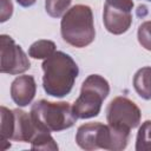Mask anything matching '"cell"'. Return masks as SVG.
<instances>
[{
  "label": "cell",
  "mask_w": 151,
  "mask_h": 151,
  "mask_svg": "<svg viewBox=\"0 0 151 151\" xmlns=\"http://www.w3.org/2000/svg\"><path fill=\"white\" fill-rule=\"evenodd\" d=\"M147 1H151V0H147Z\"/></svg>",
  "instance_id": "44dd1931"
},
{
  "label": "cell",
  "mask_w": 151,
  "mask_h": 151,
  "mask_svg": "<svg viewBox=\"0 0 151 151\" xmlns=\"http://www.w3.org/2000/svg\"><path fill=\"white\" fill-rule=\"evenodd\" d=\"M72 0H45L46 13L52 18L63 17L68 9Z\"/></svg>",
  "instance_id": "2e32d148"
},
{
  "label": "cell",
  "mask_w": 151,
  "mask_h": 151,
  "mask_svg": "<svg viewBox=\"0 0 151 151\" xmlns=\"http://www.w3.org/2000/svg\"><path fill=\"white\" fill-rule=\"evenodd\" d=\"M1 113V131H0V150L5 151L6 149L11 147L12 133H13V122H14V113L13 110H9L5 106L0 109Z\"/></svg>",
  "instance_id": "8fae6325"
},
{
  "label": "cell",
  "mask_w": 151,
  "mask_h": 151,
  "mask_svg": "<svg viewBox=\"0 0 151 151\" xmlns=\"http://www.w3.org/2000/svg\"><path fill=\"white\" fill-rule=\"evenodd\" d=\"M140 118L139 107L126 97H116L107 105L106 119L111 126L131 130L139 125Z\"/></svg>",
  "instance_id": "8992f818"
},
{
  "label": "cell",
  "mask_w": 151,
  "mask_h": 151,
  "mask_svg": "<svg viewBox=\"0 0 151 151\" xmlns=\"http://www.w3.org/2000/svg\"><path fill=\"white\" fill-rule=\"evenodd\" d=\"M14 113V122H13V133L11 140L28 143L33 138L37 126L34 125L31 114L26 113L22 110L15 109L13 110Z\"/></svg>",
  "instance_id": "30bf717a"
},
{
  "label": "cell",
  "mask_w": 151,
  "mask_h": 151,
  "mask_svg": "<svg viewBox=\"0 0 151 151\" xmlns=\"http://www.w3.org/2000/svg\"><path fill=\"white\" fill-rule=\"evenodd\" d=\"M110 93V85L99 74L88 76L80 90L79 97L72 105L73 112L79 119H87L99 114L104 99Z\"/></svg>",
  "instance_id": "5b68a950"
},
{
  "label": "cell",
  "mask_w": 151,
  "mask_h": 151,
  "mask_svg": "<svg viewBox=\"0 0 151 151\" xmlns=\"http://www.w3.org/2000/svg\"><path fill=\"white\" fill-rule=\"evenodd\" d=\"M105 4H107L112 7H116V8L129 11V12H131L133 8V1L132 0H106Z\"/></svg>",
  "instance_id": "ac0fdd59"
},
{
  "label": "cell",
  "mask_w": 151,
  "mask_h": 151,
  "mask_svg": "<svg viewBox=\"0 0 151 151\" xmlns=\"http://www.w3.org/2000/svg\"><path fill=\"white\" fill-rule=\"evenodd\" d=\"M42 86L47 94L57 98L67 96L79 74L77 63L71 55L57 51L42 63Z\"/></svg>",
  "instance_id": "6da1fadb"
},
{
  "label": "cell",
  "mask_w": 151,
  "mask_h": 151,
  "mask_svg": "<svg viewBox=\"0 0 151 151\" xmlns=\"http://www.w3.org/2000/svg\"><path fill=\"white\" fill-rule=\"evenodd\" d=\"M32 149L34 150H58V145L48 131H44L37 127V131L31 139Z\"/></svg>",
  "instance_id": "5bb4252c"
},
{
  "label": "cell",
  "mask_w": 151,
  "mask_h": 151,
  "mask_svg": "<svg viewBox=\"0 0 151 151\" xmlns=\"http://www.w3.org/2000/svg\"><path fill=\"white\" fill-rule=\"evenodd\" d=\"M0 52H1V73L20 74L31 67V63L22 51V48L14 42V40L6 34L0 37Z\"/></svg>",
  "instance_id": "52a82bcc"
},
{
  "label": "cell",
  "mask_w": 151,
  "mask_h": 151,
  "mask_svg": "<svg viewBox=\"0 0 151 151\" xmlns=\"http://www.w3.org/2000/svg\"><path fill=\"white\" fill-rule=\"evenodd\" d=\"M55 52V44L51 40H38L28 48V55L33 59H46Z\"/></svg>",
  "instance_id": "4fadbf2b"
},
{
  "label": "cell",
  "mask_w": 151,
  "mask_h": 151,
  "mask_svg": "<svg viewBox=\"0 0 151 151\" xmlns=\"http://www.w3.org/2000/svg\"><path fill=\"white\" fill-rule=\"evenodd\" d=\"M15 1L22 7H31V6H33L35 4L37 0H15Z\"/></svg>",
  "instance_id": "ffe728a7"
},
{
  "label": "cell",
  "mask_w": 151,
  "mask_h": 151,
  "mask_svg": "<svg viewBox=\"0 0 151 151\" xmlns=\"http://www.w3.org/2000/svg\"><path fill=\"white\" fill-rule=\"evenodd\" d=\"M60 32L65 42L73 47H85L96 38L92 9L86 5H74L64 15Z\"/></svg>",
  "instance_id": "3957f363"
},
{
  "label": "cell",
  "mask_w": 151,
  "mask_h": 151,
  "mask_svg": "<svg viewBox=\"0 0 151 151\" xmlns=\"http://www.w3.org/2000/svg\"><path fill=\"white\" fill-rule=\"evenodd\" d=\"M133 87L139 97L145 100L151 99V67H143L136 72Z\"/></svg>",
  "instance_id": "7c38bea8"
},
{
  "label": "cell",
  "mask_w": 151,
  "mask_h": 151,
  "mask_svg": "<svg viewBox=\"0 0 151 151\" xmlns=\"http://www.w3.org/2000/svg\"><path fill=\"white\" fill-rule=\"evenodd\" d=\"M13 13V5L11 0H1V22H5L12 17Z\"/></svg>",
  "instance_id": "d6986e66"
},
{
  "label": "cell",
  "mask_w": 151,
  "mask_h": 151,
  "mask_svg": "<svg viewBox=\"0 0 151 151\" xmlns=\"http://www.w3.org/2000/svg\"><path fill=\"white\" fill-rule=\"evenodd\" d=\"M137 151H151V120H146L138 130L136 139Z\"/></svg>",
  "instance_id": "9a60e30c"
},
{
  "label": "cell",
  "mask_w": 151,
  "mask_h": 151,
  "mask_svg": "<svg viewBox=\"0 0 151 151\" xmlns=\"http://www.w3.org/2000/svg\"><path fill=\"white\" fill-rule=\"evenodd\" d=\"M130 130L104 125L99 122L87 123L78 127L76 134L77 144L87 151L105 149L112 151L124 150L127 145Z\"/></svg>",
  "instance_id": "7a4b0ae2"
},
{
  "label": "cell",
  "mask_w": 151,
  "mask_h": 151,
  "mask_svg": "<svg viewBox=\"0 0 151 151\" xmlns=\"http://www.w3.org/2000/svg\"><path fill=\"white\" fill-rule=\"evenodd\" d=\"M29 114L38 129L48 132L70 129L78 119L67 101L54 103L45 99L35 101L31 107Z\"/></svg>",
  "instance_id": "277c9868"
},
{
  "label": "cell",
  "mask_w": 151,
  "mask_h": 151,
  "mask_svg": "<svg viewBox=\"0 0 151 151\" xmlns=\"http://www.w3.org/2000/svg\"><path fill=\"white\" fill-rule=\"evenodd\" d=\"M138 41L147 51H151V21H144L138 27Z\"/></svg>",
  "instance_id": "e0dca14e"
},
{
  "label": "cell",
  "mask_w": 151,
  "mask_h": 151,
  "mask_svg": "<svg viewBox=\"0 0 151 151\" xmlns=\"http://www.w3.org/2000/svg\"><path fill=\"white\" fill-rule=\"evenodd\" d=\"M103 21L105 28L112 34L125 33L132 24V14L129 11L112 7L107 4L104 5Z\"/></svg>",
  "instance_id": "ba28073f"
},
{
  "label": "cell",
  "mask_w": 151,
  "mask_h": 151,
  "mask_svg": "<svg viewBox=\"0 0 151 151\" xmlns=\"http://www.w3.org/2000/svg\"><path fill=\"white\" fill-rule=\"evenodd\" d=\"M37 92V84L32 76H19L11 85L12 100L18 106H27L33 100Z\"/></svg>",
  "instance_id": "9c48e42d"
}]
</instances>
